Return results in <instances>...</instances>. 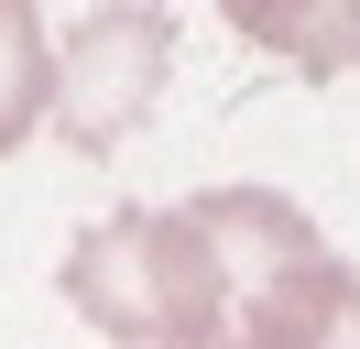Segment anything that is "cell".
I'll return each instance as SVG.
<instances>
[{"label":"cell","mask_w":360,"mask_h":349,"mask_svg":"<svg viewBox=\"0 0 360 349\" xmlns=\"http://www.w3.org/2000/svg\"><path fill=\"white\" fill-rule=\"evenodd\" d=\"M55 120V33L33 0H0V153H22Z\"/></svg>","instance_id":"5"},{"label":"cell","mask_w":360,"mask_h":349,"mask_svg":"<svg viewBox=\"0 0 360 349\" xmlns=\"http://www.w3.org/2000/svg\"><path fill=\"white\" fill-rule=\"evenodd\" d=\"M164 55H175V11L153 0H98L55 33V120H66L77 153H120L131 120L153 109Z\"/></svg>","instance_id":"2"},{"label":"cell","mask_w":360,"mask_h":349,"mask_svg":"<svg viewBox=\"0 0 360 349\" xmlns=\"http://www.w3.org/2000/svg\"><path fill=\"white\" fill-rule=\"evenodd\" d=\"M186 218H197V240L219 251V284H229V349H251L273 317H284L295 295H306V273H328V240L306 229V208L273 186H207L186 196Z\"/></svg>","instance_id":"3"},{"label":"cell","mask_w":360,"mask_h":349,"mask_svg":"<svg viewBox=\"0 0 360 349\" xmlns=\"http://www.w3.org/2000/svg\"><path fill=\"white\" fill-rule=\"evenodd\" d=\"M66 305L120 349H229V284L186 208H110L77 229Z\"/></svg>","instance_id":"1"},{"label":"cell","mask_w":360,"mask_h":349,"mask_svg":"<svg viewBox=\"0 0 360 349\" xmlns=\"http://www.w3.org/2000/svg\"><path fill=\"white\" fill-rule=\"evenodd\" d=\"M229 33L262 44V55H284L295 77H316V87L360 65V11L349 0H328V11H316V0H229Z\"/></svg>","instance_id":"4"}]
</instances>
